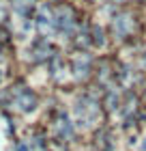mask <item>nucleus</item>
Here are the masks:
<instances>
[{
  "label": "nucleus",
  "instance_id": "39448f33",
  "mask_svg": "<svg viewBox=\"0 0 146 151\" xmlns=\"http://www.w3.org/2000/svg\"><path fill=\"white\" fill-rule=\"evenodd\" d=\"M142 147H144V151H146V140H144V145H142Z\"/></svg>",
  "mask_w": 146,
  "mask_h": 151
},
{
  "label": "nucleus",
  "instance_id": "f257e3e1",
  "mask_svg": "<svg viewBox=\"0 0 146 151\" xmlns=\"http://www.w3.org/2000/svg\"><path fill=\"white\" fill-rule=\"evenodd\" d=\"M15 104H17V108L19 110H24V112H30V110H34V95L30 93V91H17V95H15Z\"/></svg>",
  "mask_w": 146,
  "mask_h": 151
},
{
  "label": "nucleus",
  "instance_id": "7ed1b4c3",
  "mask_svg": "<svg viewBox=\"0 0 146 151\" xmlns=\"http://www.w3.org/2000/svg\"><path fill=\"white\" fill-rule=\"evenodd\" d=\"M86 69H88V58H84V63H82V58L75 60V73L78 76H86Z\"/></svg>",
  "mask_w": 146,
  "mask_h": 151
},
{
  "label": "nucleus",
  "instance_id": "f03ea898",
  "mask_svg": "<svg viewBox=\"0 0 146 151\" xmlns=\"http://www.w3.org/2000/svg\"><path fill=\"white\" fill-rule=\"evenodd\" d=\"M56 26H58V30H62V32L71 28V15H69V11H65V9L58 11V15H56Z\"/></svg>",
  "mask_w": 146,
  "mask_h": 151
},
{
  "label": "nucleus",
  "instance_id": "20e7f679",
  "mask_svg": "<svg viewBox=\"0 0 146 151\" xmlns=\"http://www.w3.org/2000/svg\"><path fill=\"white\" fill-rule=\"evenodd\" d=\"M17 151H28V145H19V149Z\"/></svg>",
  "mask_w": 146,
  "mask_h": 151
},
{
  "label": "nucleus",
  "instance_id": "423d86ee",
  "mask_svg": "<svg viewBox=\"0 0 146 151\" xmlns=\"http://www.w3.org/2000/svg\"><path fill=\"white\" fill-rule=\"evenodd\" d=\"M0 82H2V71H0Z\"/></svg>",
  "mask_w": 146,
  "mask_h": 151
}]
</instances>
